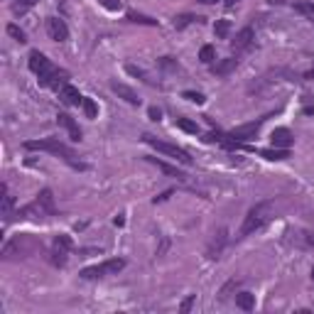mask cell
Masks as SVG:
<instances>
[{"mask_svg":"<svg viewBox=\"0 0 314 314\" xmlns=\"http://www.w3.org/2000/svg\"><path fill=\"white\" fill-rule=\"evenodd\" d=\"M273 209H275V202H260V204H256V206L248 211V216H245L243 226H240V238H243V236H250V233H256V231H260L265 223L270 221Z\"/></svg>","mask_w":314,"mask_h":314,"instance_id":"6da1fadb","label":"cell"},{"mask_svg":"<svg viewBox=\"0 0 314 314\" xmlns=\"http://www.w3.org/2000/svg\"><path fill=\"white\" fill-rule=\"evenodd\" d=\"M54 214V197H52V189H42L37 194V199L27 206H22L18 211L20 219H47Z\"/></svg>","mask_w":314,"mask_h":314,"instance_id":"7a4b0ae2","label":"cell"},{"mask_svg":"<svg viewBox=\"0 0 314 314\" xmlns=\"http://www.w3.org/2000/svg\"><path fill=\"white\" fill-rule=\"evenodd\" d=\"M25 148H27V150H42V152H52V155L64 157L69 165L81 167L79 162H76V152L69 148V145H64L59 138H47V140H30V143H25Z\"/></svg>","mask_w":314,"mask_h":314,"instance_id":"3957f363","label":"cell"},{"mask_svg":"<svg viewBox=\"0 0 314 314\" xmlns=\"http://www.w3.org/2000/svg\"><path fill=\"white\" fill-rule=\"evenodd\" d=\"M123 268H125V260L123 258H111V260L98 263V265H91V268H84V270H81V277H84V280H96V277L118 275Z\"/></svg>","mask_w":314,"mask_h":314,"instance_id":"277c9868","label":"cell"},{"mask_svg":"<svg viewBox=\"0 0 314 314\" xmlns=\"http://www.w3.org/2000/svg\"><path fill=\"white\" fill-rule=\"evenodd\" d=\"M145 143H148L150 148H155L157 152H162V155H169L172 160H179V162H184V165H189L192 162V157H189V152L182 148H177V145H169V143H162V140H157V138H152V135H145L143 138Z\"/></svg>","mask_w":314,"mask_h":314,"instance_id":"5b68a950","label":"cell"},{"mask_svg":"<svg viewBox=\"0 0 314 314\" xmlns=\"http://www.w3.org/2000/svg\"><path fill=\"white\" fill-rule=\"evenodd\" d=\"M72 236H67V233H59L54 238V245H52V265L56 268H61L67 258H69V253H72Z\"/></svg>","mask_w":314,"mask_h":314,"instance_id":"8992f818","label":"cell"},{"mask_svg":"<svg viewBox=\"0 0 314 314\" xmlns=\"http://www.w3.org/2000/svg\"><path fill=\"white\" fill-rule=\"evenodd\" d=\"M37 243L30 238V236H18V238H13L5 248H3V258H15V256H27L32 248H35Z\"/></svg>","mask_w":314,"mask_h":314,"instance_id":"52a82bcc","label":"cell"},{"mask_svg":"<svg viewBox=\"0 0 314 314\" xmlns=\"http://www.w3.org/2000/svg\"><path fill=\"white\" fill-rule=\"evenodd\" d=\"M47 35L54 39V42H64V39L69 37V27L64 25V20L47 18Z\"/></svg>","mask_w":314,"mask_h":314,"instance_id":"ba28073f","label":"cell"},{"mask_svg":"<svg viewBox=\"0 0 314 314\" xmlns=\"http://www.w3.org/2000/svg\"><path fill=\"white\" fill-rule=\"evenodd\" d=\"M67 79H69V74L64 72V69H52L49 74L39 76V84L42 86H52V89H61V86H67Z\"/></svg>","mask_w":314,"mask_h":314,"instance_id":"9c48e42d","label":"cell"},{"mask_svg":"<svg viewBox=\"0 0 314 314\" xmlns=\"http://www.w3.org/2000/svg\"><path fill=\"white\" fill-rule=\"evenodd\" d=\"M260 125H263V120L243 123V125H238V128L231 130V138H233V140H250V138H256V135H258Z\"/></svg>","mask_w":314,"mask_h":314,"instance_id":"30bf717a","label":"cell"},{"mask_svg":"<svg viewBox=\"0 0 314 314\" xmlns=\"http://www.w3.org/2000/svg\"><path fill=\"white\" fill-rule=\"evenodd\" d=\"M30 69L37 76H44V74H49L54 67H52V61L42 54V52H32V54H30Z\"/></svg>","mask_w":314,"mask_h":314,"instance_id":"8fae6325","label":"cell"},{"mask_svg":"<svg viewBox=\"0 0 314 314\" xmlns=\"http://www.w3.org/2000/svg\"><path fill=\"white\" fill-rule=\"evenodd\" d=\"M223 245H226V228H219V231L214 233L211 243H209V248H206V256H209L211 260H216L219 256H221Z\"/></svg>","mask_w":314,"mask_h":314,"instance_id":"7c38bea8","label":"cell"},{"mask_svg":"<svg viewBox=\"0 0 314 314\" xmlns=\"http://www.w3.org/2000/svg\"><path fill=\"white\" fill-rule=\"evenodd\" d=\"M253 39H256L253 30H250V27H243L240 32H236V37L231 39V47H233L236 52H240V49H248V47L253 44Z\"/></svg>","mask_w":314,"mask_h":314,"instance_id":"4fadbf2b","label":"cell"},{"mask_svg":"<svg viewBox=\"0 0 314 314\" xmlns=\"http://www.w3.org/2000/svg\"><path fill=\"white\" fill-rule=\"evenodd\" d=\"M59 98H61V103H67V106H81V103H84V96L79 93V89L69 86V84L59 89Z\"/></svg>","mask_w":314,"mask_h":314,"instance_id":"5bb4252c","label":"cell"},{"mask_svg":"<svg viewBox=\"0 0 314 314\" xmlns=\"http://www.w3.org/2000/svg\"><path fill=\"white\" fill-rule=\"evenodd\" d=\"M56 123L69 133V138H72V140H81V130H79V125H76V120L72 118V115L59 113V115H56Z\"/></svg>","mask_w":314,"mask_h":314,"instance_id":"9a60e30c","label":"cell"},{"mask_svg":"<svg viewBox=\"0 0 314 314\" xmlns=\"http://www.w3.org/2000/svg\"><path fill=\"white\" fill-rule=\"evenodd\" d=\"M270 140H273V145H275V148L287 150L290 145H292L295 135H292L287 128H275V130H273V135H270Z\"/></svg>","mask_w":314,"mask_h":314,"instance_id":"2e32d148","label":"cell"},{"mask_svg":"<svg viewBox=\"0 0 314 314\" xmlns=\"http://www.w3.org/2000/svg\"><path fill=\"white\" fill-rule=\"evenodd\" d=\"M111 89H113V91H115V93H118L120 98H125L128 103H133V106H138V103H140V98H138V93L133 91L130 86H125V84H118V81H113V84H111Z\"/></svg>","mask_w":314,"mask_h":314,"instance_id":"e0dca14e","label":"cell"},{"mask_svg":"<svg viewBox=\"0 0 314 314\" xmlns=\"http://www.w3.org/2000/svg\"><path fill=\"white\" fill-rule=\"evenodd\" d=\"M0 192H3V216H5V221H8V219H10V214H13L15 199H13V194L8 192V184L0 186Z\"/></svg>","mask_w":314,"mask_h":314,"instance_id":"ac0fdd59","label":"cell"},{"mask_svg":"<svg viewBox=\"0 0 314 314\" xmlns=\"http://www.w3.org/2000/svg\"><path fill=\"white\" fill-rule=\"evenodd\" d=\"M236 304H238L243 312H250L256 307V297L250 295V292H240V295H236Z\"/></svg>","mask_w":314,"mask_h":314,"instance_id":"d6986e66","label":"cell"},{"mask_svg":"<svg viewBox=\"0 0 314 314\" xmlns=\"http://www.w3.org/2000/svg\"><path fill=\"white\" fill-rule=\"evenodd\" d=\"M236 67H238V59L228 56V59H223V61H219V64H216V74H219V76H226V74H231V72H233Z\"/></svg>","mask_w":314,"mask_h":314,"instance_id":"ffe728a7","label":"cell"},{"mask_svg":"<svg viewBox=\"0 0 314 314\" xmlns=\"http://www.w3.org/2000/svg\"><path fill=\"white\" fill-rule=\"evenodd\" d=\"M260 155L265 157V160H285V157H290V152L282 148H275V150H260Z\"/></svg>","mask_w":314,"mask_h":314,"instance_id":"44dd1931","label":"cell"},{"mask_svg":"<svg viewBox=\"0 0 314 314\" xmlns=\"http://www.w3.org/2000/svg\"><path fill=\"white\" fill-rule=\"evenodd\" d=\"M228 32H231V22H228V20H219V22L214 25V35L219 39H226Z\"/></svg>","mask_w":314,"mask_h":314,"instance_id":"7402d4cb","label":"cell"},{"mask_svg":"<svg viewBox=\"0 0 314 314\" xmlns=\"http://www.w3.org/2000/svg\"><path fill=\"white\" fill-rule=\"evenodd\" d=\"M297 13H302L307 20H312L314 22V3H309V0H304V3H297L295 5Z\"/></svg>","mask_w":314,"mask_h":314,"instance_id":"603a6c76","label":"cell"},{"mask_svg":"<svg viewBox=\"0 0 314 314\" xmlns=\"http://www.w3.org/2000/svg\"><path fill=\"white\" fill-rule=\"evenodd\" d=\"M150 162H152V165H157V167H160V169H162V172H167V174H172V177H177V179H184V174H182L179 169H174V167L165 165V162H157L155 157H150Z\"/></svg>","mask_w":314,"mask_h":314,"instance_id":"cb8c5ba5","label":"cell"},{"mask_svg":"<svg viewBox=\"0 0 314 314\" xmlns=\"http://www.w3.org/2000/svg\"><path fill=\"white\" fill-rule=\"evenodd\" d=\"M81 108H84V113H86V118H96V115H98V106L93 103V98H84Z\"/></svg>","mask_w":314,"mask_h":314,"instance_id":"d4e9b609","label":"cell"},{"mask_svg":"<svg viewBox=\"0 0 314 314\" xmlns=\"http://www.w3.org/2000/svg\"><path fill=\"white\" fill-rule=\"evenodd\" d=\"M177 125L184 130V133H199V125H197L194 120H189V118H179V120H177Z\"/></svg>","mask_w":314,"mask_h":314,"instance_id":"484cf974","label":"cell"},{"mask_svg":"<svg viewBox=\"0 0 314 314\" xmlns=\"http://www.w3.org/2000/svg\"><path fill=\"white\" fill-rule=\"evenodd\" d=\"M125 69H128V74H133V76H140V79H143L145 84H150V86H155V81H152V79H150V76L145 74L143 69H138V67H133V64H128Z\"/></svg>","mask_w":314,"mask_h":314,"instance_id":"4316f807","label":"cell"},{"mask_svg":"<svg viewBox=\"0 0 314 314\" xmlns=\"http://www.w3.org/2000/svg\"><path fill=\"white\" fill-rule=\"evenodd\" d=\"M194 20H199V18H194V15H177V18H174V27H177V30H184L186 25H192Z\"/></svg>","mask_w":314,"mask_h":314,"instance_id":"83f0119b","label":"cell"},{"mask_svg":"<svg viewBox=\"0 0 314 314\" xmlns=\"http://www.w3.org/2000/svg\"><path fill=\"white\" fill-rule=\"evenodd\" d=\"M130 22H140V25H157V20L148 18V15H138V13H128Z\"/></svg>","mask_w":314,"mask_h":314,"instance_id":"f1b7e54d","label":"cell"},{"mask_svg":"<svg viewBox=\"0 0 314 314\" xmlns=\"http://www.w3.org/2000/svg\"><path fill=\"white\" fill-rule=\"evenodd\" d=\"M214 54H216V52H214V47H211V44H206V47H202V52H199V59H202L204 64H211V61H214Z\"/></svg>","mask_w":314,"mask_h":314,"instance_id":"f546056e","label":"cell"},{"mask_svg":"<svg viewBox=\"0 0 314 314\" xmlns=\"http://www.w3.org/2000/svg\"><path fill=\"white\" fill-rule=\"evenodd\" d=\"M37 3L39 0H18V3H15V13L22 15V13H27V10H30L32 5H37Z\"/></svg>","mask_w":314,"mask_h":314,"instance_id":"4dcf8cb0","label":"cell"},{"mask_svg":"<svg viewBox=\"0 0 314 314\" xmlns=\"http://www.w3.org/2000/svg\"><path fill=\"white\" fill-rule=\"evenodd\" d=\"M8 35H10V37H15L18 42H25V32L20 30L18 25H8Z\"/></svg>","mask_w":314,"mask_h":314,"instance_id":"1f68e13d","label":"cell"},{"mask_svg":"<svg viewBox=\"0 0 314 314\" xmlns=\"http://www.w3.org/2000/svg\"><path fill=\"white\" fill-rule=\"evenodd\" d=\"M184 98L186 101H192V103H197V106H202L204 103V96L199 91H184Z\"/></svg>","mask_w":314,"mask_h":314,"instance_id":"d6a6232c","label":"cell"},{"mask_svg":"<svg viewBox=\"0 0 314 314\" xmlns=\"http://www.w3.org/2000/svg\"><path fill=\"white\" fill-rule=\"evenodd\" d=\"M98 3H101L106 10H113V13H115V10H120V0H98Z\"/></svg>","mask_w":314,"mask_h":314,"instance_id":"836d02e7","label":"cell"},{"mask_svg":"<svg viewBox=\"0 0 314 314\" xmlns=\"http://www.w3.org/2000/svg\"><path fill=\"white\" fill-rule=\"evenodd\" d=\"M194 299H197V295H189L184 302H182V307H179V309H182V312H189V309H192V304H194Z\"/></svg>","mask_w":314,"mask_h":314,"instance_id":"e575fe53","label":"cell"},{"mask_svg":"<svg viewBox=\"0 0 314 314\" xmlns=\"http://www.w3.org/2000/svg\"><path fill=\"white\" fill-rule=\"evenodd\" d=\"M160 115H162V113H160V108H155V106L150 108V118H152V120H160Z\"/></svg>","mask_w":314,"mask_h":314,"instance_id":"d590c367","label":"cell"},{"mask_svg":"<svg viewBox=\"0 0 314 314\" xmlns=\"http://www.w3.org/2000/svg\"><path fill=\"white\" fill-rule=\"evenodd\" d=\"M233 5H238V0H226V8H228V10H231Z\"/></svg>","mask_w":314,"mask_h":314,"instance_id":"8d00e7d4","label":"cell"},{"mask_svg":"<svg viewBox=\"0 0 314 314\" xmlns=\"http://www.w3.org/2000/svg\"><path fill=\"white\" fill-rule=\"evenodd\" d=\"M307 243H309V245H314V233H309V236H307Z\"/></svg>","mask_w":314,"mask_h":314,"instance_id":"74e56055","label":"cell"},{"mask_svg":"<svg viewBox=\"0 0 314 314\" xmlns=\"http://www.w3.org/2000/svg\"><path fill=\"white\" fill-rule=\"evenodd\" d=\"M199 3H204V5H211V3H216V0H199Z\"/></svg>","mask_w":314,"mask_h":314,"instance_id":"f35d334b","label":"cell"},{"mask_svg":"<svg viewBox=\"0 0 314 314\" xmlns=\"http://www.w3.org/2000/svg\"><path fill=\"white\" fill-rule=\"evenodd\" d=\"M312 280H314V268H312Z\"/></svg>","mask_w":314,"mask_h":314,"instance_id":"ab89813d","label":"cell"}]
</instances>
